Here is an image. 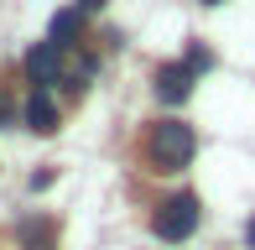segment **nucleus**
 Masks as SVG:
<instances>
[{
    "label": "nucleus",
    "instance_id": "nucleus-1",
    "mask_svg": "<svg viewBox=\"0 0 255 250\" xmlns=\"http://www.w3.org/2000/svg\"><path fill=\"white\" fill-rule=\"evenodd\" d=\"M193 151H198V135H193V125H182V120H161L156 130H151V141H146V156H151L161 172L188 167Z\"/></svg>",
    "mask_w": 255,
    "mask_h": 250
},
{
    "label": "nucleus",
    "instance_id": "nucleus-2",
    "mask_svg": "<svg viewBox=\"0 0 255 250\" xmlns=\"http://www.w3.org/2000/svg\"><path fill=\"white\" fill-rule=\"evenodd\" d=\"M198 219H203L198 198H193V193H177V198H167V203L151 214V235H156V240H167V245H177V240H188V235L198 230Z\"/></svg>",
    "mask_w": 255,
    "mask_h": 250
},
{
    "label": "nucleus",
    "instance_id": "nucleus-3",
    "mask_svg": "<svg viewBox=\"0 0 255 250\" xmlns=\"http://www.w3.org/2000/svg\"><path fill=\"white\" fill-rule=\"evenodd\" d=\"M26 78H31L37 89L63 84V47H52V42H37V47L26 52Z\"/></svg>",
    "mask_w": 255,
    "mask_h": 250
},
{
    "label": "nucleus",
    "instance_id": "nucleus-4",
    "mask_svg": "<svg viewBox=\"0 0 255 250\" xmlns=\"http://www.w3.org/2000/svg\"><path fill=\"white\" fill-rule=\"evenodd\" d=\"M193 68L188 63H167V68H156V99L161 105H182V99L193 94Z\"/></svg>",
    "mask_w": 255,
    "mask_h": 250
},
{
    "label": "nucleus",
    "instance_id": "nucleus-5",
    "mask_svg": "<svg viewBox=\"0 0 255 250\" xmlns=\"http://www.w3.org/2000/svg\"><path fill=\"white\" fill-rule=\"evenodd\" d=\"M21 120H26V130H37V135H52V130H57V105H52V94H47V89H37V94L26 99Z\"/></svg>",
    "mask_w": 255,
    "mask_h": 250
},
{
    "label": "nucleus",
    "instance_id": "nucleus-6",
    "mask_svg": "<svg viewBox=\"0 0 255 250\" xmlns=\"http://www.w3.org/2000/svg\"><path fill=\"white\" fill-rule=\"evenodd\" d=\"M78 37H84V10H57L47 26V42L52 47H73Z\"/></svg>",
    "mask_w": 255,
    "mask_h": 250
},
{
    "label": "nucleus",
    "instance_id": "nucleus-7",
    "mask_svg": "<svg viewBox=\"0 0 255 250\" xmlns=\"http://www.w3.org/2000/svg\"><path fill=\"white\" fill-rule=\"evenodd\" d=\"M21 245L26 250H47L52 245V224H21Z\"/></svg>",
    "mask_w": 255,
    "mask_h": 250
},
{
    "label": "nucleus",
    "instance_id": "nucleus-8",
    "mask_svg": "<svg viewBox=\"0 0 255 250\" xmlns=\"http://www.w3.org/2000/svg\"><path fill=\"white\" fill-rule=\"evenodd\" d=\"M182 63H188L193 73H208V68H214V52H208L203 42H188V58H182Z\"/></svg>",
    "mask_w": 255,
    "mask_h": 250
},
{
    "label": "nucleus",
    "instance_id": "nucleus-9",
    "mask_svg": "<svg viewBox=\"0 0 255 250\" xmlns=\"http://www.w3.org/2000/svg\"><path fill=\"white\" fill-rule=\"evenodd\" d=\"M104 5V0H73V10H84V16H89V10H99Z\"/></svg>",
    "mask_w": 255,
    "mask_h": 250
},
{
    "label": "nucleus",
    "instance_id": "nucleus-10",
    "mask_svg": "<svg viewBox=\"0 0 255 250\" xmlns=\"http://www.w3.org/2000/svg\"><path fill=\"white\" fill-rule=\"evenodd\" d=\"M245 245H250V250H255V219H250V224H245Z\"/></svg>",
    "mask_w": 255,
    "mask_h": 250
},
{
    "label": "nucleus",
    "instance_id": "nucleus-11",
    "mask_svg": "<svg viewBox=\"0 0 255 250\" xmlns=\"http://www.w3.org/2000/svg\"><path fill=\"white\" fill-rule=\"evenodd\" d=\"M203 5H224V0H203Z\"/></svg>",
    "mask_w": 255,
    "mask_h": 250
}]
</instances>
